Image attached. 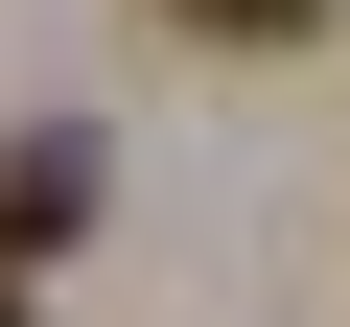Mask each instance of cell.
<instances>
[{
    "instance_id": "1",
    "label": "cell",
    "mask_w": 350,
    "mask_h": 327,
    "mask_svg": "<svg viewBox=\"0 0 350 327\" xmlns=\"http://www.w3.org/2000/svg\"><path fill=\"white\" fill-rule=\"evenodd\" d=\"M94 234V140H0V280Z\"/></svg>"
},
{
    "instance_id": "3",
    "label": "cell",
    "mask_w": 350,
    "mask_h": 327,
    "mask_svg": "<svg viewBox=\"0 0 350 327\" xmlns=\"http://www.w3.org/2000/svg\"><path fill=\"white\" fill-rule=\"evenodd\" d=\"M0 327H24V280H0Z\"/></svg>"
},
{
    "instance_id": "2",
    "label": "cell",
    "mask_w": 350,
    "mask_h": 327,
    "mask_svg": "<svg viewBox=\"0 0 350 327\" xmlns=\"http://www.w3.org/2000/svg\"><path fill=\"white\" fill-rule=\"evenodd\" d=\"M163 24H211V47H304L327 0H163Z\"/></svg>"
}]
</instances>
